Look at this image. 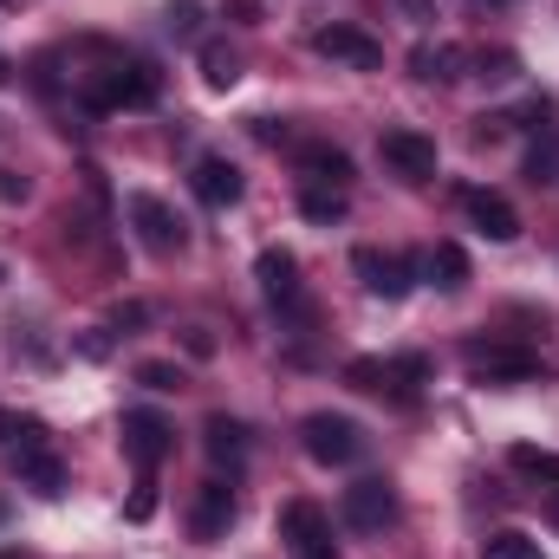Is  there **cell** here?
<instances>
[{"mask_svg": "<svg viewBox=\"0 0 559 559\" xmlns=\"http://www.w3.org/2000/svg\"><path fill=\"white\" fill-rule=\"evenodd\" d=\"M299 442H306V455L319 468H345V462L365 455V429L352 417H338V411H312V417L299 423Z\"/></svg>", "mask_w": 559, "mask_h": 559, "instance_id": "obj_1", "label": "cell"}, {"mask_svg": "<svg viewBox=\"0 0 559 559\" xmlns=\"http://www.w3.org/2000/svg\"><path fill=\"white\" fill-rule=\"evenodd\" d=\"M462 365H468L481 384H527V378L540 371V352L501 345V338H468V345H462Z\"/></svg>", "mask_w": 559, "mask_h": 559, "instance_id": "obj_2", "label": "cell"}, {"mask_svg": "<svg viewBox=\"0 0 559 559\" xmlns=\"http://www.w3.org/2000/svg\"><path fill=\"white\" fill-rule=\"evenodd\" d=\"M352 267H358V280H365L371 299H404V293L417 286V274H423L417 254H384V248H358Z\"/></svg>", "mask_w": 559, "mask_h": 559, "instance_id": "obj_3", "label": "cell"}, {"mask_svg": "<svg viewBox=\"0 0 559 559\" xmlns=\"http://www.w3.org/2000/svg\"><path fill=\"white\" fill-rule=\"evenodd\" d=\"M338 514H345V527L378 534V527H391V521H397V488H391L384 475H365V481H352V488H345Z\"/></svg>", "mask_w": 559, "mask_h": 559, "instance_id": "obj_4", "label": "cell"}, {"mask_svg": "<svg viewBox=\"0 0 559 559\" xmlns=\"http://www.w3.org/2000/svg\"><path fill=\"white\" fill-rule=\"evenodd\" d=\"M156 98V66H111L85 85L92 111H118V105H150Z\"/></svg>", "mask_w": 559, "mask_h": 559, "instance_id": "obj_5", "label": "cell"}, {"mask_svg": "<svg viewBox=\"0 0 559 559\" xmlns=\"http://www.w3.org/2000/svg\"><path fill=\"white\" fill-rule=\"evenodd\" d=\"M124 455L138 462L143 475H156V468L176 455V429H169V417H156V411H124Z\"/></svg>", "mask_w": 559, "mask_h": 559, "instance_id": "obj_6", "label": "cell"}, {"mask_svg": "<svg viewBox=\"0 0 559 559\" xmlns=\"http://www.w3.org/2000/svg\"><path fill=\"white\" fill-rule=\"evenodd\" d=\"M131 228H138V241L150 254H182V241H189L182 215L163 195H131Z\"/></svg>", "mask_w": 559, "mask_h": 559, "instance_id": "obj_7", "label": "cell"}, {"mask_svg": "<svg viewBox=\"0 0 559 559\" xmlns=\"http://www.w3.org/2000/svg\"><path fill=\"white\" fill-rule=\"evenodd\" d=\"M235 514H241V501H235V488L215 475V481H202L195 488V501H189V540H222L228 527H235Z\"/></svg>", "mask_w": 559, "mask_h": 559, "instance_id": "obj_8", "label": "cell"}, {"mask_svg": "<svg viewBox=\"0 0 559 559\" xmlns=\"http://www.w3.org/2000/svg\"><path fill=\"white\" fill-rule=\"evenodd\" d=\"M312 52L338 59V66H358V72H378L384 66V46L365 33V26H319L312 33Z\"/></svg>", "mask_w": 559, "mask_h": 559, "instance_id": "obj_9", "label": "cell"}, {"mask_svg": "<svg viewBox=\"0 0 559 559\" xmlns=\"http://www.w3.org/2000/svg\"><path fill=\"white\" fill-rule=\"evenodd\" d=\"M378 156H384L404 182H429V176H436V138H423V131H384V138H378Z\"/></svg>", "mask_w": 559, "mask_h": 559, "instance_id": "obj_10", "label": "cell"}, {"mask_svg": "<svg viewBox=\"0 0 559 559\" xmlns=\"http://www.w3.org/2000/svg\"><path fill=\"white\" fill-rule=\"evenodd\" d=\"M254 280H261V293L274 299L280 312H299V306H306V299H299V261H293L286 248H261Z\"/></svg>", "mask_w": 559, "mask_h": 559, "instance_id": "obj_11", "label": "cell"}, {"mask_svg": "<svg viewBox=\"0 0 559 559\" xmlns=\"http://www.w3.org/2000/svg\"><path fill=\"white\" fill-rule=\"evenodd\" d=\"M189 189H195L209 209H235V202H241V169H235L228 156H202V163L189 169Z\"/></svg>", "mask_w": 559, "mask_h": 559, "instance_id": "obj_12", "label": "cell"}, {"mask_svg": "<svg viewBox=\"0 0 559 559\" xmlns=\"http://www.w3.org/2000/svg\"><path fill=\"white\" fill-rule=\"evenodd\" d=\"M13 468H20V488H33V495H46V501L66 495V462H59L46 442H39V449H20Z\"/></svg>", "mask_w": 559, "mask_h": 559, "instance_id": "obj_13", "label": "cell"}, {"mask_svg": "<svg viewBox=\"0 0 559 559\" xmlns=\"http://www.w3.org/2000/svg\"><path fill=\"white\" fill-rule=\"evenodd\" d=\"M280 540L299 554V547H319V540H332V527H325V508L319 501H286L280 508Z\"/></svg>", "mask_w": 559, "mask_h": 559, "instance_id": "obj_14", "label": "cell"}, {"mask_svg": "<svg viewBox=\"0 0 559 559\" xmlns=\"http://www.w3.org/2000/svg\"><path fill=\"white\" fill-rule=\"evenodd\" d=\"M468 215H475V228H481L488 241H514V235H521L514 202H508V195H495V189H475V195H468Z\"/></svg>", "mask_w": 559, "mask_h": 559, "instance_id": "obj_15", "label": "cell"}, {"mask_svg": "<svg viewBox=\"0 0 559 559\" xmlns=\"http://www.w3.org/2000/svg\"><path fill=\"white\" fill-rule=\"evenodd\" d=\"M423 384H429V358H423V352L384 358V397H391V404H417Z\"/></svg>", "mask_w": 559, "mask_h": 559, "instance_id": "obj_16", "label": "cell"}, {"mask_svg": "<svg viewBox=\"0 0 559 559\" xmlns=\"http://www.w3.org/2000/svg\"><path fill=\"white\" fill-rule=\"evenodd\" d=\"M299 169H306V182H319V189H345V182H352V156L332 150V143H306V150H299Z\"/></svg>", "mask_w": 559, "mask_h": 559, "instance_id": "obj_17", "label": "cell"}, {"mask_svg": "<svg viewBox=\"0 0 559 559\" xmlns=\"http://www.w3.org/2000/svg\"><path fill=\"white\" fill-rule=\"evenodd\" d=\"M202 449H209V462H215V468H222V462L235 468V462L248 455V423H235V417H209V423H202Z\"/></svg>", "mask_w": 559, "mask_h": 559, "instance_id": "obj_18", "label": "cell"}, {"mask_svg": "<svg viewBox=\"0 0 559 559\" xmlns=\"http://www.w3.org/2000/svg\"><path fill=\"white\" fill-rule=\"evenodd\" d=\"M462 66H468L462 46H417V52H411V72H417L423 85H455Z\"/></svg>", "mask_w": 559, "mask_h": 559, "instance_id": "obj_19", "label": "cell"}, {"mask_svg": "<svg viewBox=\"0 0 559 559\" xmlns=\"http://www.w3.org/2000/svg\"><path fill=\"white\" fill-rule=\"evenodd\" d=\"M521 176H527L534 189H554V182H559V124H540V131H534Z\"/></svg>", "mask_w": 559, "mask_h": 559, "instance_id": "obj_20", "label": "cell"}, {"mask_svg": "<svg viewBox=\"0 0 559 559\" xmlns=\"http://www.w3.org/2000/svg\"><path fill=\"white\" fill-rule=\"evenodd\" d=\"M423 274L436 280L442 293H462V286H468V254H462L455 241H436V254L423 261Z\"/></svg>", "mask_w": 559, "mask_h": 559, "instance_id": "obj_21", "label": "cell"}, {"mask_svg": "<svg viewBox=\"0 0 559 559\" xmlns=\"http://www.w3.org/2000/svg\"><path fill=\"white\" fill-rule=\"evenodd\" d=\"M202 79H209L215 92H228V85L241 79V59H235V46H222V39H202Z\"/></svg>", "mask_w": 559, "mask_h": 559, "instance_id": "obj_22", "label": "cell"}, {"mask_svg": "<svg viewBox=\"0 0 559 559\" xmlns=\"http://www.w3.org/2000/svg\"><path fill=\"white\" fill-rule=\"evenodd\" d=\"M299 215H306V222H319V228L345 222V189H319V182H312V189L299 195Z\"/></svg>", "mask_w": 559, "mask_h": 559, "instance_id": "obj_23", "label": "cell"}, {"mask_svg": "<svg viewBox=\"0 0 559 559\" xmlns=\"http://www.w3.org/2000/svg\"><path fill=\"white\" fill-rule=\"evenodd\" d=\"M508 462H514V468H521L527 481H554V488H559V455H554V449H534V442H514V455H508Z\"/></svg>", "mask_w": 559, "mask_h": 559, "instance_id": "obj_24", "label": "cell"}, {"mask_svg": "<svg viewBox=\"0 0 559 559\" xmlns=\"http://www.w3.org/2000/svg\"><path fill=\"white\" fill-rule=\"evenodd\" d=\"M481 559H540V540H534V534L501 527V534H488V540H481Z\"/></svg>", "mask_w": 559, "mask_h": 559, "instance_id": "obj_25", "label": "cell"}, {"mask_svg": "<svg viewBox=\"0 0 559 559\" xmlns=\"http://www.w3.org/2000/svg\"><path fill=\"white\" fill-rule=\"evenodd\" d=\"M0 442H7V449H39V442H46V423L0 411Z\"/></svg>", "mask_w": 559, "mask_h": 559, "instance_id": "obj_26", "label": "cell"}, {"mask_svg": "<svg viewBox=\"0 0 559 559\" xmlns=\"http://www.w3.org/2000/svg\"><path fill=\"white\" fill-rule=\"evenodd\" d=\"M345 384H352V391L384 397V358H352V365H345Z\"/></svg>", "mask_w": 559, "mask_h": 559, "instance_id": "obj_27", "label": "cell"}, {"mask_svg": "<svg viewBox=\"0 0 559 559\" xmlns=\"http://www.w3.org/2000/svg\"><path fill=\"white\" fill-rule=\"evenodd\" d=\"M138 384H143V391H182V371H176V365H163V358H143Z\"/></svg>", "mask_w": 559, "mask_h": 559, "instance_id": "obj_28", "label": "cell"}, {"mask_svg": "<svg viewBox=\"0 0 559 559\" xmlns=\"http://www.w3.org/2000/svg\"><path fill=\"white\" fill-rule=\"evenodd\" d=\"M195 20H202V7H195V0H176V7H169V33H182V39H189V33H195Z\"/></svg>", "mask_w": 559, "mask_h": 559, "instance_id": "obj_29", "label": "cell"}, {"mask_svg": "<svg viewBox=\"0 0 559 559\" xmlns=\"http://www.w3.org/2000/svg\"><path fill=\"white\" fill-rule=\"evenodd\" d=\"M182 352H189V358H215V332H209V325H189V332H182Z\"/></svg>", "mask_w": 559, "mask_h": 559, "instance_id": "obj_30", "label": "cell"}, {"mask_svg": "<svg viewBox=\"0 0 559 559\" xmlns=\"http://www.w3.org/2000/svg\"><path fill=\"white\" fill-rule=\"evenodd\" d=\"M124 514H131V521H150V514H156V481H150V475L138 481V495H131V508H124Z\"/></svg>", "mask_w": 559, "mask_h": 559, "instance_id": "obj_31", "label": "cell"}, {"mask_svg": "<svg viewBox=\"0 0 559 559\" xmlns=\"http://www.w3.org/2000/svg\"><path fill=\"white\" fill-rule=\"evenodd\" d=\"M481 79H514V52H481Z\"/></svg>", "mask_w": 559, "mask_h": 559, "instance_id": "obj_32", "label": "cell"}, {"mask_svg": "<svg viewBox=\"0 0 559 559\" xmlns=\"http://www.w3.org/2000/svg\"><path fill=\"white\" fill-rule=\"evenodd\" d=\"M397 7H404L417 26H429V20H436V0H397Z\"/></svg>", "mask_w": 559, "mask_h": 559, "instance_id": "obj_33", "label": "cell"}, {"mask_svg": "<svg viewBox=\"0 0 559 559\" xmlns=\"http://www.w3.org/2000/svg\"><path fill=\"white\" fill-rule=\"evenodd\" d=\"M0 202H26V176H0Z\"/></svg>", "mask_w": 559, "mask_h": 559, "instance_id": "obj_34", "label": "cell"}, {"mask_svg": "<svg viewBox=\"0 0 559 559\" xmlns=\"http://www.w3.org/2000/svg\"><path fill=\"white\" fill-rule=\"evenodd\" d=\"M79 352H85V358H105V352H111V338H105V332H85V338H79Z\"/></svg>", "mask_w": 559, "mask_h": 559, "instance_id": "obj_35", "label": "cell"}, {"mask_svg": "<svg viewBox=\"0 0 559 559\" xmlns=\"http://www.w3.org/2000/svg\"><path fill=\"white\" fill-rule=\"evenodd\" d=\"M254 138H261V143H280V138H286V124H274V118H254Z\"/></svg>", "mask_w": 559, "mask_h": 559, "instance_id": "obj_36", "label": "cell"}, {"mask_svg": "<svg viewBox=\"0 0 559 559\" xmlns=\"http://www.w3.org/2000/svg\"><path fill=\"white\" fill-rule=\"evenodd\" d=\"M293 559H338V547H332V540H319V547H299Z\"/></svg>", "mask_w": 559, "mask_h": 559, "instance_id": "obj_37", "label": "cell"}, {"mask_svg": "<svg viewBox=\"0 0 559 559\" xmlns=\"http://www.w3.org/2000/svg\"><path fill=\"white\" fill-rule=\"evenodd\" d=\"M7 79H13V66H7V52H0V85H7Z\"/></svg>", "mask_w": 559, "mask_h": 559, "instance_id": "obj_38", "label": "cell"}, {"mask_svg": "<svg viewBox=\"0 0 559 559\" xmlns=\"http://www.w3.org/2000/svg\"><path fill=\"white\" fill-rule=\"evenodd\" d=\"M0 559H26V554H20V547H7V554H0Z\"/></svg>", "mask_w": 559, "mask_h": 559, "instance_id": "obj_39", "label": "cell"}, {"mask_svg": "<svg viewBox=\"0 0 559 559\" xmlns=\"http://www.w3.org/2000/svg\"><path fill=\"white\" fill-rule=\"evenodd\" d=\"M554 514H559V508H554Z\"/></svg>", "mask_w": 559, "mask_h": 559, "instance_id": "obj_40", "label": "cell"}]
</instances>
